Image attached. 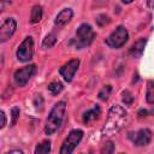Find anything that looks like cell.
I'll use <instances>...</instances> for the list:
<instances>
[{
    "label": "cell",
    "mask_w": 154,
    "mask_h": 154,
    "mask_svg": "<svg viewBox=\"0 0 154 154\" xmlns=\"http://www.w3.org/2000/svg\"><path fill=\"white\" fill-rule=\"evenodd\" d=\"M129 138L135 143V146L144 147V146L149 144V142L152 140V131L149 129H141L135 134L130 132L129 134Z\"/></svg>",
    "instance_id": "8"
},
{
    "label": "cell",
    "mask_w": 154,
    "mask_h": 154,
    "mask_svg": "<svg viewBox=\"0 0 154 154\" xmlns=\"http://www.w3.org/2000/svg\"><path fill=\"white\" fill-rule=\"evenodd\" d=\"M134 101V96L129 91V90H124L123 91V102L126 105V106H130Z\"/></svg>",
    "instance_id": "21"
},
{
    "label": "cell",
    "mask_w": 154,
    "mask_h": 154,
    "mask_svg": "<svg viewBox=\"0 0 154 154\" xmlns=\"http://www.w3.org/2000/svg\"><path fill=\"white\" fill-rule=\"evenodd\" d=\"M94 37H95V32L93 31L91 26L89 24H87V23L81 24L78 26L77 31H76V38H75L76 48L81 49V48H83L85 46H89L93 42Z\"/></svg>",
    "instance_id": "3"
},
{
    "label": "cell",
    "mask_w": 154,
    "mask_h": 154,
    "mask_svg": "<svg viewBox=\"0 0 154 154\" xmlns=\"http://www.w3.org/2000/svg\"><path fill=\"white\" fill-rule=\"evenodd\" d=\"M65 109H66L65 101H59L53 106V108L51 109V112L48 114L46 126H45L46 135L54 134L61 126L63 120H64V116H65Z\"/></svg>",
    "instance_id": "2"
},
{
    "label": "cell",
    "mask_w": 154,
    "mask_h": 154,
    "mask_svg": "<svg viewBox=\"0 0 154 154\" xmlns=\"http://www.w3.org/2000/svg\"><path fill=\"white\" fill-rule=\"evenodd\" d=\"M16 54H17V59L19 61L26 63V61L31 60L32 55H34V41H32V37H30V36L25 37L22 41V43L19 45Z\"/></svg>",
    "instance_id": "6"
},
{
    "label": "cell",
    "mask_w": 154,
    "mask_h": 154,
    "mask_svg": "<svg viewBox=\"0 0 154 154\" xmlns=\"http://www.w3.org/2000/svg\"><path fill=\"white\" fill-rule=\"evenodd\" d=\"M109 22H111V19H109V17L106 16V14H100V16L96 18V23H97L99 26H105V25H107Z\"/></svg>",
    "instance_id": "22"
},
{
    "label": "cell",
    "mask_w": 154,
    "mask_h": 154,
    "mask_svg": "<svg viewBox=\"0 0 154 154\" xmlns=\"http://www.w3.org/2000/svg\"><path fill=\"white\" fill-rule=\"evenodd\" d=\"M72 16H73V11L71 8H64L57 14L54 24L57 26H64L65 24H67L72 19Z\"/></svg>",
    "instance_id": "11"
},
{
    "label": "cell",
    "mask_w": 154,
    "mask_h": 154,
    "mask_svg": "<svg viewBox=\"0 0 154 154\" xmlns=\"http://www.w3.org/2000/svg\"><path fill=\"white\" fill-rule=\"evenodd\" d=\"M126 120V111L119 106L114 105L108 111V117L102 128V135L105 137H111L120 131L124 123Z\"/></svg>",
    "instance_id": "1"
},
{
    "label": "cell",
    "mask_w": 154,
    "mask_h": 154,
    "mask_svg": "<svg viewBox=\"0 0 154 154\" xmlns=\"http://www.w3.org/2000/svg\"><path fill=\"white\" fill-rule=\"evenodd\" d=\"M113 152H114V146H113L112 142H107V143L103 146V148L101 149V153H106V154L113 153Z\"/></svg>",
    "instance_id": "23"
},
{
    "label": "cell",
    "mask_w": 154,
    "mask_h": 154,
    "mask_svg": "<svg viewBox=\"0 0 154 154\" xmlns=\"http://www.w3.org/2000/svg\"><path fill=\"white\" fill-rule=\"evenodd\" d=\"M10 153H19V154H22L23 152H22V150H19V149H17V150H10V152H7L6 154H10Z\"/></svg>",
    "instance_id": "28"
},
{
    "label": "cell",
    "mask_w": 154,
    "mask_h": 154,
    "mask_svg": "<svg viewBox=\"0 0 154 154\" xmlns=\"http://www.w3.org/2000/svg\"><path fill=\"white\" fill-rule=\"evenodd\" d=\"M83 137V131L79 129H75L72 131H70V134L67 135V137L65 138V141L63 142V146L59 150L60 154H71L75 148L78 146V143L81 142Z\"/></svg>",
    "instance_id": "4"
},
{
    "label": "cell",
    "mask_w": 154,
    "mask_h": 154,
    "mask_svg": "<svg viewBox=\"0 0 154 154\" xmlns=\"http://www.w3.org/2000/svg\"><path fill=\"white\" fill-rule=\"evenodd\" d=\"M57 42V36L54 34H48L43 41H42V48L43 49H48V48H52Z\"/></svg>",
    "instance_id": "17"
},
{
    "label": "cell",
    "mask_w": 154,
    "mask_h": 154,
    "mask_svg": "<svg viewBox=\"0 0 154 154\" xmlns=\"http://www.w3.org/2000/svg\"><path fill=\"white\" fill-rule=\"evenodd\" d=\"M138 114H140V117H146V114H147V111H146V109H141V111L138 112Z\"/></svg>",
    "instance_id": "27"
},
{
    "label": "cell",
    "mask_w": 154,
    "mask_h": 154,
    "mask_svg": "<svg viewBox=\"0 0 154 154\" xmlns=\"http://www.w3.org/2000/svg\"><path fill=\"white\" fill-rule=\"evenodd\" d=\"M122 1H123L124 4H131V2L134 1V0H122Z\"/></svg>",
    "instance_id": "29"
},
{
    "label": "cell",
    "mask_w": 154,
    "mask_h": 154,
    "mask_svg": "<svg viewBox=\"0 0 154 154\" xmlns=\"http://www.w3.org/2000/svg\"><path fill=\"white\" fill-rule=\"evenodd\" d=\"M100 113H101V109H100V107L96 105V106H94L93 108H90V109H88L87 112L83 113V122H84L85 124H89V123H91L93 120L97 119L99 116H100Z\"/></svg>",
    "instance_id": "13"
},
{
    "label": "cell",
    "mask_w": 154,
    "mask_h": 154,
    "mask_svg": "<svg viewBox=\"0 0 154 154\" xmlns=\"http://www.w3.org/2000/svg\"><path fill=\"white\" fill-rule=\"evenodd\" d=\"M49 152H51V142L48 140L41 142L35 148V154H46V153H49Z\"/></svg>",
    "instance_id": "16"
},
{
    "label": "cell",
    "mask_w": 154,
    "mask_h": 154,
    "mask_svg": "<svg viewBox=\"0 0 154 154\" xmlns=\"http://www.w3.org/2000/svg\"><path fill=\"white\" fill-rule=\"evenodd\" d=\"M42 19V7L40 5H35L31 8V13H30V22L32 24L38 23Z\"/></svg>",
    "instance_id": "14"
},
{
    "label": "cell",
    "mask_w": 154,
    "mask_h": 154,
    "mask_svg": "<svg viewBox=\"0 0 154 154\" xmlns=\"http://www.w3.org/2000/svg\"><path fill=\"white\" fill-rule=\"evenodd\" d=\"M19 113H20V111H19L18 107H13L11 109V124H10L11 126H13L17 123V120L19 118Z\"/></svg>",
    "instance_id": "20"
},
{
    "label": "cell",
    "mask_w": 154,
    "mask_h": 154,
    "mask_svg": "<svg viewBox=\"0 0 154 154\" xmlns=\"http://www.w3.org/2000/svg\"><path fill=\"white\" fill-rule=\"evenodd\" d=\"M12 2V0H0V5H1V11L5 10L6 6H8Z\"/></svg>",
    "instance_id": "25"
},
{
    "label": "cell",
    "mask_w": 154,
    "mask_h": 154,
    "mask_svg": "<svg viewBox=\"0 0 154 154\" xmlns=\"http://www.w3.org/2000/svg\"><path fill=\"white\" fill-rule=\"evenodd\" d=\"M78 66H79V60L78 59H71L60 67L59 72L66 82H71L76 71L78 70Z\"/></svg>",
    "instance_id": "9"
},
{
    "label": "cell",
    "mask_w": 154,
    "mask_h": 154,
    "mask_svg": "<svg viewBox=\"0 0 154 154\" xmlns=\"http://www.w3.org/2000/svg\"><path fill=\"white\" fill-rule=\"evenodd\" d=\"M146 43H147V40L146 38H140L137 40L130 48L129 53L132 58H140L143 52H144V47H146Z\"/></svg>",
    "instance_id": "12"
},
{
    "label": "cell",
    "mask_w": 154,
    "mask_h": 154,
    "mask_svg": "<svg viewBox=\"0 0 154 154\" xmlns=\"http://www.w3.org/2000/svg\"><path fill=\"white\" fill-rule=\"evenodd\" d=\"M129 38V32L124 26H118L107 38H106V45L111 48H120L126 43Z\"/></svg>",
    "instance_id": "5"
},
{
    "label": "cell",
    "mask_w": 154,
    "mask_h": 154,
    "mask_svg": "<svg viewBox=\"0 0 154 154\" xmlns=\"http://www.w3.org/2000/svg\"><path fill=\"white\" fill-rule=\"evenodd\" d=\"M111 91H112V87L111 85H105L100 91H99V99L102 100V101H106L108 99V96L111 95Z\"/></svg>",
    "instance_id": "19"
},
{
    "label": "cell",
    "mask_w": 154,
    "mask_h": 154,
    "mask_svg": "<svg viewBox=\"0 0 154 154\" xmlns=\"http://www.w3.org/2000/svg\"><path fill=\"white\" fill-rule=\"evenodd\" d=\"M47 89H48V91H49L52 95H58V94L61 93V90L64 89V87H63V83H60V82H58V81H54V82H51V83L48 84Z\"/></svg>",
    "instance_id": "15"
},
{
    "label": "cell",
    "mask_w": 154,
    "mask_h": 154,
    "mask_svg": "<svg viewBox=\"0 0 154 154\" xmlns=\"http://www.w3.org/2000/svg\"><path fill=\"white\" fill-rule=\"evenodd\" d=\"M0 116H1V125H0V128H4L5 125H6V116H5V113H4V111H1L0 112Z\"/></svg>",
    "instance_id": "26"
},
{
    "label": "cell",
    "mask_w": 154,
    "mask_h": 154,
    "mask_svg": "<svg viewBox=\"0 0 154 154\" xmlns=\"http://www.w3.org/2000/svg\"><path fill=\"white\" fill-rule=\"evenodd\" d=\"M35 72H36L35 65H28V66H24V67L17 70L13 75L16 84L19 87H24L29 82V79L35 75Z\"/></svg>",
    "instance_id": "7"
},
{
    "label": "cell",
    "mask_w": 154,
    "mask_h": 154,
    "mask_svg": "<svg viewBox=\"0 0 154 154\" xmlns=\"http://www.w3.org/2000/svg\"><path fill=\"white\" fill-rule=\"evenodd\" d=\"M146 100L148 103H154V81H149L147 84V93H146Z\"/></svg>",
    "instance_id": "18"
},
{
    "label": "cell",
    "mask_w": 154,
    "mask_h": 154,
    "mask_svg": "<svg viewBox=\"0 0 154 154\" xmlns=\"http://www.w3.org/2000/svg\"><path fill=\"white\" fill-rule=\"evenodd\" d=\"M34 105L36 107V109H42V106H43V99H42V95H37L34 100Z\"/></svg>",
    "instance_id": "24"
},
{
    "label": "cell",
    "mask_w": 154,
    "mask_h": 154,
    "mask_svg": "<svg viewBox=\"0 0 154 154\" xmlns=\"http://www.w3.org/2000/svg\"><path fill=\"white\" fill-rule=\"evenodd\" d=\"M17 23L13 18H6L0 26V42L7 41L16 31Z\"/></svg>",
    "instance_id": "10"
}]
</instances>
